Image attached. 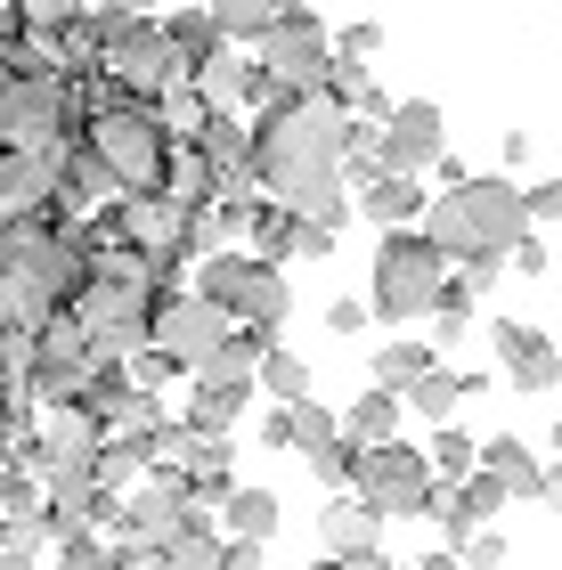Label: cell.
Wrapping results in <instances>:
<instances>
[{"label":"cell","mask_w":562,"mask_h":570,"mask_svg":"<svg viewBox=\"0 0 562 570\" xmlns=\"http://www.w3.org/2000/svg\"><path fill=\"white\" fill-rule=\"evenodd\" d=\"M318 547H326V562H343V554H383L375 505H359V498H326V505H318Z\"/></svg>","instance_id":"cell-16"},{"label":"cell","mask_w":562,"mask_h":570,"mask_svg":"<svg viewBox=\"0 0 562 570\" xmlns=\"http://www.w3.org/2000/svg\"><path fill=\"white\" fill-rule=\"evenodd\" d=\"M164 41H171V58H180V73H196L213 49H228L220 24H213V9H171V17H164Z\"/></svg>","instance_id":"cell-22"},{"label":"cell","mask_w":562,"mask_h":570,"mask_svg":"<svg viewBox=\"0 0 562 570\" xmlns=\"http://www.w3.org/2000/svg\"><path fill=\"white\" fill-rule=\"evenodd\" d=\"M481 473H490L505 498H539V481H546V464L522 449L514 432H497V440H481Z\"/></svg>","instance_id":"cell-20"},{"label":"cell","mask_w":562,"mask_h":570,"mask_svg":"<svg viewBox=\"0 0 562 570\" xmlns=\"http://www.w3.org/2000/svg\"><path fill=\"white\" fill-rule=\"evenodd\" d=\"M73 131H82V122H73V90L58 82V73H41V66H17L9 90H0V147L9 155H41V147L73 139Z\"/></svg>","instance_id":"cell-9"},{"label":"cell","mask_w":562,"mask_h":570,"mask_svg":"<svg viewBox=\"0 0 562 570\" xmlns=\"http://www.w3.org/2000/svg\"><path fill=\"white\" fill-rule=\"evenodd\" d=\"M262 334H228V343L213 351V358H196L188 367V383L196 392H228V400H253V367H262Z\"/></svg>","instance_id":"cell-17"},{"label":"cell","mask_w":562,"mask_h":570,"mask_svg":"<svg viewBox=\"0 0 562 570\" xmlns=\"http://www.w3.org/2000/svg\"><path fill=\"white\" fill-rule=\"evenodd\" d=\"M400 407H407V416H424L432 432H441V424L456 416V407H465V375H448V367H432L424 383H407V392H400Z\"/></svg>","instance_id":"cell-24"},{"label":"cell","mask_w":562,"mask_h":570,"mask_svg":"<svg viewBox=\"0 0 562 570\" xmlns=\"http://www.w3.org/2000/svg\"><path fill=\"white\" fill-rule=\"evenodd\" d=\"M220 522H228V547H269L286 513H277L269 489H228V498H220Z\"/></svg>","instance_id":"cell-21"},{"label":"cell","mask_w":562,"mask_h":570,"mask_svg":"<svg viewBox=\"0 0 562 570\" xmlns=\"http://www.w3.org/2000/svg\"><path fill=\"white\" fill-rule=\"evenodd\" d=\"M351 498L375 505V522H424L432 498H441V481H432L424 449L392 440V449H359V481H351Z\"/></svg>","instance_id":"cell-10"},{"label":"cell","mask_w":562,"mask_h":570,"mask_svg":"<svg viewBox=\"0 0 562 570\" xmlns=\"http://www.w3.org/2000/svg\"><path fill=\"white\" fill-rule=\"evenodd\" d=\"M228 570H253V562H228Z\"/></svg>","instance_id":"cell-47"},{"label":"cell","mask_w":562,"mask_h":570,"mask_svg":"<svg viewBox=\"0 0 562 570\" xmlns=\"http://www.w3.org/2000/svg\"><path fill=\"white\" fill-rule=\"evenodd\" d=\"M82 147H90V164L107 171L122 196H156V188H164L171 131L156 122V98H122V107L90 115V122H82Z\"/></svg>","instance_id":"cell-3"},{"label":"cell","mask_w":562,"mask_h":570,"mask_svg":"<svg viewBox=\"0 0 562 570\" xmlns=\"http://www.w3.org/2000/svg\"><path fill=\"white\" fill-rule=\"evenodd\" d=\"M424 237L441 245V262H505V253L530 237L522 188H514V179H497V171L456 179V188H441L424 204Z\"/></svg>","instance_id":"cell-2"},{"label":"cell","mask_w":562,"mask_h":570,"mask_svg":"<svg viewBox=\"0 0 562 570\" xmlns=\"http://www.w3.org/2000/svg\"><path fill=\"white\" fill-rule=\"evenodd\" d=\"M9 400H17V392H9V375H0V416H9Z\"/></svg>","instance_id":"cell-45"},{"label":"cell","mask_w":562,"mask_h":570,"mask_svg":"<svg viewBox=\"0 0 562 570\" xmlns=\"http://www.w3.org/2000/svg\"><path fill=\"white\" fill-rule=\"evenodd\" d=\"M505 554H514V547H505V530H473L465 547H456V570H505Z\"/></svg>","instance_id":"cell-33"},{"label":"cell","mask_w":562,"mask_h":570,"mask_svg":"<svg viewBox=\"0 0 562 570\" xmlns=\"http://www.w3.org/2000/svg\"><path fill=\"white\" fill-rule=\"evenodd\" d=\"M164 570H228V538L213 522H196V530H180L164 547Z\"/></svg>","instance_id":"cell-28"},{"label":"cell","mask_w":562,"mask_h":570,"mask_svg":"<svg viewBox=\"0 0 562 570\" xmlns=\"http://www.w3.org/2000/svg\"><path fill=\"white\" fill-rule=\"evenodd\" d=\"M318 570H392L383 554H343V562H318Z\"/></svg>","instance_id":"cell-42"},{"label":"cell","mask_w":562,"mask_h":570,"mask_svg":"<svg viewBox=\"0 0 562 570\" xmlns=\"http://www.w3.org/2000/svg\"><path fill=\"white\" fill-rule=\"evenodd\" d=\"M335 424H343V440H351V449H392V440H400V424H407V407H400V392H375V383H367V392L351 400Z\"/></svg>","instance_id":"cell-19"},{"label":"cell","mask_w":562,"mask_h":570,"mask_svg":"<svg viewBox=\"0 0 562 570\" xmlns=\"http://www.w3.org/2000/svg\"><path fill=\"white\" fill-rule=\"evenodd\" d=\"M0 570H41V554H17V547H0Z\"/></svg>","instance_id":"cell-43"},{"label":"cell","mask_w":562,"mask_h":570,"mask_svg":"<svg viewBox=\"0 0 562 570\" xmlns=\"http://www.w3.org/2000/svg\"><path fill=\"white\" fill-rule=\"evenodd\" d=\"M122 375H131V392H147V400H156V392H164V383H188V375H180V367H171V358H164V351H139V358H131V367H122Z\"/></svg>","instance_id":"cell-34"},{"label":"cell","mask_w":562,"mask_h":570,"mask_svg":"<svg viewBox=\"0 0 562 570\" xmlns=\"http://www.w3.org/2000/svg\"><path fill=\"white\" fill-rule=\"evenodd\" d=\"M424 464H432V481H465V473H481V440L441 424V432H432V449H424Z\"/></svg>","instance_id":"cell-29"},{"label":"cell","mask_w":562,"mask_h":570,"mask_svg":"<svg viewBox=\"0 0 562 570\" xmlns=\"http://www.w3.org/2000/svg\"><path fill=\"white\" fill-rule=\"evenodd\" d=\"M310 464H318V481L335 489V498H351V481H359V449H351V440H335V449H318Z\"/></svg>","instance_id":"cell-32"},{"label":"cell","mask_w":562,"mask_h":570,"mask_svg":"<svg viewBox=\"0 0 562 570\" xmlns=\"http://www.w3.org/2000/svg\"><path fill=\"white\" fill-rule=\"evenodd\" d=\"M253 49H262V58H253V66H262V82L286 90V98H318L326 73H335V33H326L318 9H277L269 33Z\"/></svg>","instance_id":"cell-8"},{"label":"cell","mask_w":562,"mask_h":570,"mask_svg":"<svg viewBox=\"0 0 562 570\" xmlns=\"http://www.w3.org/2000/svg\"><path fill=\"white\" fill-rule=\"evenodd\" d=\"M505 277V262H456V294H490Z\"/></svg>","instance_id":"cell-39"},{"label":"cell","mask_w":562,"mask_h":570,"mask_svg":"<svg viewBox=\"0 0 562 570\" xmlns=\"http://www.w3.org/2000/svg\"><path fill=\"white\" fill-rule=\"evenodd\" d=\"M343 155H351V115L326 107V98H286L253 122V179L294 220H326V228L351 220Z\"/></svg>","instance_id":"cell-1"},{"label":"cell","mask_w":562,"mask_h":570,"mask_svg":"<svg viewBox=\"0 0 562 570\" xmlns=\"http://www.w3.org/2000/svg\"><path fill=\"white\" fill-rule=\"evenodd\" d=\"M441 155H448V122L432 98H400L392 122L375 131V164L383 171H400V179H424V171H441Z\"/></svg>","instance_id":"cell-12"},{"label":"cell","mask_w":562,"mask_h":570,"mask_svg":"<svg viewBox=\"0 0 562 570\" xmlns=\"http://www.w3.org/2000/svg\"><path fill=\"white\" fill-rule=\"evenodd\" d=\"M546 262H554V253H546V237H539V228H530V237H522L514 253H505V269H522V277H546Z\"/></svg>","instance_id":"cell-38"},{"label":"cell","mask_w":562,"mask_h":570,"mask_svg":"<svg viewBox=\"0 0 562 570\" xmlns=\"http://www.w3.org/2000/svg\"><path fill=\"white\" fill-rule=\"evenodd\" d=\"M554 449H562V416H554Z\"/></svg>","instance_id":"cell-46"},{"label":"cell","mask_w":562,"mask_h":570,"mask_svg":"<svg viewBox=\"0 0 562 570\" xmlns=\"http://www.w3.org/2000/svg\"><path fill=\"white\" fill-rule=\"evenodd\" d=\"M269 17H277L269 0H220V9H213V24H220V41H228V49H253V41L269 33Z\"/></svg>","instance_id":"cell-30"},{"label":"cell","mask_w":562,"mask_h":570,"mask_svg":"<svg viewBox=\"0 0 562 570\" xmlns=\"http://www.w3.org/2000/svg\"><path fill=\"white\" fill-rule=\"evenodd\" d=\"M245 237L262 245V262H269V269H277V262H294V213H286V204L253 196V220H245Z\"/></svg>","instance_id":"cell-27"},{"label":"cell","mask_w":562,"mask_h":570,"mask_svg":"<svg viewBox=\"0 0 562 570\" xmlns=\"http://www.w3.org/2000/svg\"><path fill=\"white\" fill-rule=\"evenodd\" d=\"M49 554H58V570H115V547L98 530H66Z\"/></svg>","instance_id":"cell-31"},{"label":"cell","mask_w":562,"mask_h":570,"mask_svg":"<svg viewBox=\"0 0 562 570\" xmlns=\"http://www.w3.org/2000/svg\"><path fill=\"white\" fill-rule=\"evenodd\" d=\"M188 147L204 155V171H213L220 188H253V131H245L237 115H204Z\"/></svg>","instance_id":"cell-15"},{"label":"cell","mask_w":562,"mask_h":570,"mask_svg":"<svg viewBox=\"0 0 562 570\" xmlns=\"http://www.w3.org/2000/svg\"><path fill=\"white\" fill-rule=\"evenodd\" d=\"M522 220H530V228L562 220V179H530V188H522Z\"/></svg>","instance_id":"cell-36"},{"label":"cell","mask_w":562,"mask_h":570,"mask_svg":"<svg viewBox=\"0 0 562 570\" xmlns=\"http://www.w3.org/2000/svg\"><path fill=\"white\" fill-rule=\"evenodd\" d=\"M90 41H98V73H107L122 98H164L180 82L164 17H147V9H90Z\"/></svg>","instance_id":"cell-4"},{"label":"cell","mask_w":562,"mask_h":570,"mask_svg":"<svg viewBox=\"0 0 562 570\" xmlns=\"http://www.w3.org/2000/svg\"><path fill=\"white\" fill-rule=\"evenodd\" d=\"M424 179H400V171H383V179H367L359 188V213L383 228V237H392V228H424Z\"/></svg>","instance_id":"cell-18"},{"label":"cell","mask_w":562,"mask_h":570,"mask_svg":"<svg viewBox=\"0 0 562 570\" xmlns=\"http://www.w3.org/2000/svg\"><path fill=\"white\" fill-rule=\"evenodd\" d=\"M294 253L302 262H326V253H335V228L326 220H294Z\"/></svg>","instance_id":"cell-37"},{"label":"cell","mask_w":562,"mask_h":570,"mask_svg":"<svg viewBox=\"0 0 562 570\" xmlns=\"http://www.w3.org/2000/svg\"><path fill=\"white\" fill-rule=\"evenodd\" d=\"M490 351H497V367H505V383H514V392H554V383H562V351H554L546 326L497 318V326H490Z\"/></svg>","instance_id":"cell-14"},{"label":"cell","mask_w":562,"mask_h":570,"mask_svg":"<svg viewBox=\"0 0 562 570\" xmlns=\"http://www.w3.org/2000/svg\"><path fill=\"white\" fill-rule=\"evenodd\" d=\"M432 367H441V351H432V343H407V334H400V343L375 351V392H407V383H424Z\"/></svg>","instance_id":"cell-25"},{"label":"cell","mask_w":562,"mask_h":570,"mask_svg":"<svg viewBox=\"0 0 562 570\" xmlns=\"http://www.w3.org/2000/svg\"><path fill=\"white\" fill-rule=\"evenodd\" d=\"M326 334H367V302H326Z\"/></svg>","instance_id":"cell-40"},{"label":"cell","mask_w":562,"mask_h":570,"mask_svg":"<svg viewBox=\"0 0 562 570\" xmlns=\"http://www.w3.org/2000/svg\"><path fill=\"white\" fill-rule=\"evenodd\" d=\"M188 294H204V302H220L228 318H237V334H269L286 326V309H294V285H286V269H269L262 253H213V262H196V285Z\"/></svg>","instance_id":"cell-6"},{"label":"cell","mask_w":562,"mask_h":570,"mask_svg":"<svg viewBox=\"0 0 562 570\" xmlns=\"http://www.w3.org/2000/svg\"><path fill=\"white\" fill-rule=\"evenodd\" d=\"M310 570H318V562H310Z\"/></svg>","instance_id":"cell-48"},{"label":"cell","mask_w":562,"mask_h":570,"mask_svg":"<svg viewBox=\"0 0 562 570\" xmlns=\"http://www.w3.org/2000/svg\"><path fill=\"white\" fill-rule=\"evenodd\" d=\"M196 522H213V513H196V498H188L180 473H147L131 498H122V530H139L147 547H171V538L196 530Z\"/></svg>","instance_id":"cell-13"},{"label":"cell","mask_w":562,"mask_h":570,"mask_svg":"<svg viewBox=\"0 0 562 570\" xmlns=\"http://www.w3.org/2000/svg\"><path fill=\"white\" fill-rule=\"evenodd\" d=\"M9 73H17V41H0V90H9Z\"/></svg>","instance_id":"cell-44"},{"label":"cell","mask_w":562,"mask_h":570,"mask_svg":"<svg viewBox=\"0 0 562 570\" xmlns=\"http://www.w3.org/2000/svg\"><path fill=\"white\" fill-rule=\"evenodd\" d=\"M375 49H383V24H375V17H359V24H343V33H335V58H343V66H367Z\"/></svg>","instance_id":"cell-35"},{"label":"cell","mask_w":562,"mask_h":570,"mask_svg":"<svg viewBox=\"0 0 562 570\" xmlns=\"http://www.w3.org/2000/svg\"><path fill=\"white\" fill-rule=\"evenodd\" d=\"M228 334H237V318H228L220 302H204V294H164V302H156V343H147V351H164L171 367L188 375L196 358H213V351L228 343Z\"/></svg>","instance_id":"cell-11"},{"label":"cell","mask_w":562,"mask_h":570,"mask_svg":"<svg viewBox=\"0 0 562 570\" xmlns=\"http://www.w3.org/2000/svg\"><path fill=\"white\" fill-rule=\"evenodd\" d=\"M277 424H286V449H302V456H318V449H335V440H343L335 407H318V400H302V407H277Z\"/></svg>","instance_id":"cell-26"},{"label":"cell","mask_w":562,"mask_h":570,"mask_svg":"<svg viewBox=\"0 0 562 570\" xmlns=\"http://www.w3.org/2000/svg\"><path fill=\"white\" fill-rule=\"evenodd\" d=\"M539 505H546V513H562V464H546V481H539Z\"/></svg>","instance_id":"cell-41"},{"label":"cell","mask_w":562,"mask_h":570,"mask_svg":"<svg viewBox=\"0 0 562 570\" xmlns=\"http://www.w3.org/2000/svg\"><path fill=\"white\" fill-rule=\"evenodd\" d=\"M156 302L164 294H147V285H122V277H98L66 302V318L82 326V343H90V367H131V358L156 343Z\"/></svg>","instance_id":"cell-5"},{"label":"cell","mask_w":562,"mask_h":570,"mask_svg":"<svg viewBox=\"0 0 562 570\" xmlns=\"http://www.w3.org/2000/svg\"><path fill=\"white\" fill-rule=\"evenodd\" d=\"M448 285V262L441 245L424 237V228H392V237L375 245V285H367V318L400 326V318H424L432 302H441Z\"/></svg>","instance_id":"cell-7"},{"label":"cell","mask_w":562,"mask_h":570,"mask_svg":"<svg viewBox=\"0 0 562 570\" xmlns=\"http://www.w3.org/2000/svg\"><path fill=\"white\" fill-rule=\"evenodd\" d=\"M253 392H269L277 407H302V400H310V358H302V351H262V367H253Z\"/></svg>","instance_id":"cell-23"}]
</instances>
